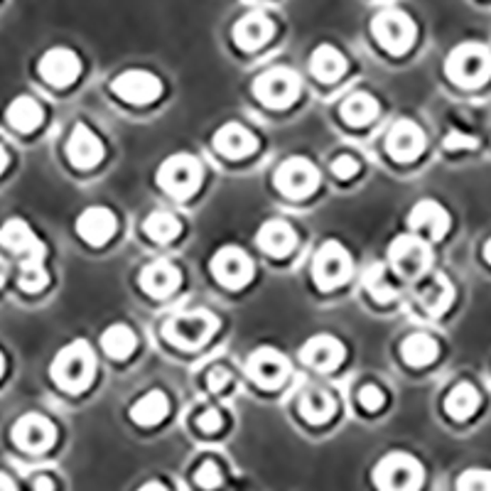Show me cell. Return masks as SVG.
<instances>
[{"instance_id": "816d5d0a", "label": "cell", "mask_w": 491, "mask_h": 491, "mask_svg": "<svg viewBox=\"0 0 491 491\" xmlns=\"http://www.w3.org/2000/svg\"><path fill=\"white\" fill-rule=\"evenodd\" d=\"M5 373V356H3V352H0V376Z\"/></svg>"}, {"instance_id": "d6986e66", "label": "cell", "mask_w": 491, "mask_h": 491, "mask_svg": "<svg viewBox=\"0 0 491 491\" xmlns=\"http://www.w3.org/2000/svg\"><path fill=\"white\" fill-rule=\"evenodd\" d=\"M118 229L116 214L108 207H89L77 219V234L91 246H104Z\"/></svg>"}, {"instance_id": "f546056e", "label": "cell", "mask_w": 491, "mask_h": 491, "mask_svg": "<svg viewBox=\"0 0 491 491\" xmlns=\"http://www.w3.org/2000/svg\"><path fill=\"white\" fill-rule=\"evenodd\" d=\"M42 258H45V246H40V249L23 258L20 273H17V285H20L25 292H40L47 288L49 273Z\"/></svg>"}, {"instance_id": "ba28073f", "label": "cell", "mask_w": 491, "mask_h": 491, "mask_svg": "<svg viewBox=\"0 0 491 491\" xmlns=\"http://www.w3.org/2000/svg\"><path fill=\"white\" fill-rule=\"evenodd\" d=\"M352 256L339 241H324L312 258V278L320 291H334L352 278Z\"/></svg>"}, {"instance_id": "e575fe53", "label": "cell", "mask_w": 491, "mask_h": 491, "mask_svg": "<svg viewBox=\"0 0 491 491\" xmlns=\"http://www.w3.org/2000/svg\"><path fill=\"white\" fill-rule=\"evenodd\" d=\"M136 332L130 330L128 324H111L108 330L101 334V346H104V352L111 359H126L136 352Z\"/></svg>"}, {"instance_id": "ffe728a7", "label": "cell", "mask_w": 491, "mask_h": 491, "mask_svg": "<svg viewBox=\"0 0 491 491\" xmlns=\"http://www.w3.org/2000/svg\"><path fill=\"white\" fill-rule=\"evenodd\" d=\"M344 344L332 334H317L300 349V356L314 371H334L344 362Z\"/></svg>"}, {"instance_id": "e0dca14e", "label": "cell", "mask_w": 491, "mask_h": 491, "mask_svg": "<svg viewBox=\"0 0 491 491\" xmlns=\"http://www.w3.org/2000/svg\"><path fill=\"white\" fill-rule=\"evenodd\" d=\"M408 224H411V229L420 239L440 241L447 234V229H450V214L435 199H423L408 214Z\"/></svg>"}, {"instance_id": "5b68a950", "label": "cell", "mask_w": 491, "mask_h": 491, "mask_svg": "<svg viewBox=\"0 0 491 491\" xmlns=\"http://www.w3.org/2000/svg\"><path fill=\"white\" fill-rule=\"evenodd\" d=\"M217 330V314L210 312V310H192V312L175 314L172 320H168L165 337L178 349H197V346L207 344Z\"/></svg>"}, {"instance_id": "83f0119b", "label": "cell", "mask_w": 491, "mask_h": 491, "mask_svg": "<svg viewBox=\"0 0 491 491\" xmlns=\"http://www.w3.org/2000/svg\"><path fill=\"white\" fill-rule=\"evenodd\" d=\"M310 72L320 81H337L346 72V56L332 45H320L310 55Z\"/></svg>"}, {"instance_id": "7402d4cb", "label": "cell", "mask_w": 491, "mask_h": 491, "mask_svg": "<svg viewBox=\"0 0 491 491\" xmlns=\"http://www.w3.org/2000/svg\"><path fill=\"white\" fill-rule=\"evenodd\" d=\"M214 148L219 155L231 158V160H241L249 158L251 153H256L258 140L249 128H243L241 123H226L214 133Z\"/></svg>"}, {"instance_id": "681fc988", "label": "cell", "mask_w": 491, "mask_h": 491, "mask_svg": "<svg viewBox=\"0 0 491 491\" xmlns=\"http://www.w3.org/2000/svg\"><path fill=\"white\" fill-rule=\"evenodd\" d=\"M5 168H8V153H5L3 146H0V175L5 172Z\"/></svg>"}, {"instance_id": "277c9868", "label": "cell", "mask_w": 491, "mask_h": 491, "mask_svg": "<svg viewBox=\"0 0 491 491\" xmlns=\"http://www.w3.org/2000/svg\"><path fill=\"white\" fill-rule=\"evenodd\" d=\"M371 33L381 47L391 55H405L418 37V27L405 10L388 8L381 10L371 20Z\"/></svg>"}, {"instance_id": "f6af8a7d", "label": "cell", "mask_w": 491, "mask_h": 491, "mask_svg": "<svg viewBox=\"0 0 491 491\" xmlns=\"http://www.w3.org/2000/svg\"><path fill=\"white\" fill-rule=\"evenodd\" d=\"M33 486H35V491H55V482H52V479L45 475L37 476Z\"/></svg>"}, {"instance_id": "7a4b0ae2", "label": "cell", "mask_w": 491, "mask_h": 491, "mask_svg": "<svg viewBox=\"0 0 491 491\" xmlns=\"http://www.w3.org/2000/svg\"><path fill=\"white\" fill-rule=\"evenodd\" d=\"M445 72L457 87H482L491 77V52L479 42H465L450 52Z\"/></svg>"}, {"instance_id": "44dd1931", "label": "cell", "mask_w": 491, "mask_h": 491, "mask_svg": "<svg viewBox=\"0 0 491 491\" xmlns=\"http://www.w3.org/2000/svg\"><path fill=\"white\" fill-rule=\"evenodd\" d=\"M273 35V20H271V15H266V13H261V10L246 13V15L234 25V42L241 49H246V52L261 49L266 42H271Z\"/></svg>"}, {"instance_id": "ac0fdd59", "label": "cell", "mask_w": 491, "mask_h": 491, "mask_svg": "<svg viewBox=\"0 0 491 491\" xmlns=\"http://www.w3.org/2000/svg\"><path fill=\"white\" fill-rule=\"evenodd\" d=\"M104 143L101 138L84 123H77L72 130V136L66 140V155L72 160L74 168L91 169L97 168L98 162L104 160Z\"/></svg>"}, {"instance_id": "9a60e30c", "label": "cell", "mask_w": 491, "mask_h": 491, "mask_svg": "<svg viewBox=\"0 0 491 491\" xmlns=\"http://www.w3.org/2000/svg\"><path fill=\"white\" fill-rule=\"evenodd\" d=\"M37 72L52 87H69L79 79L81 59L79 55L69 47H52L45 52L37 65Z\"/></svg>"}, {"instance_id": "9c48e42d", "label": "cell", "mask_w": 491, "mask_h": 491, "mask_svg": "<svg viewBox=\"0 0 491 491\" xmlns=\"http://www.w3.org/2000/svg\"><path fill=\"white\" fill-rule=\"evenodd\" d=\"M253 94L268 108H288L300 97V77L288 66L268 69L253 81Z\"/></svg>"}, {"instance_id": "3957f363", "label": "cell", "mask_w": 491, "mask_h": 491, "mask_svg": "<svg viewBox=\"0 0 491 491\" xmlns=\"http://www.w3.org/2000/svg\"><path fill=\"white\" fill-rule=\"evenodd\" d=\"M425 469L408 452H391L373 469V484L379 491H420Z\"/></svg>"}, {"instance_id": "d590c367", "label": "cell", "mask_w": 491, "mask_h": 491, "mask_svg": "<svg viewBox=\"0 0 491 491\" xmlns=\"http://www.w3.org/2000/svg\"><path fill=\"white\" fill-rule=\"evenodd\" d=\"M146 234L158 243H169L172 239H178L179 231H182V224H179V219L172 214V211L158 210L153 211L150 217L146 219Z\"/></svg>"}, {"instance_id": "f907efd6", "label": "cell", "mask_w": 491, "mask_h": 491, "mask_svg": "<svg viewBox=\"0 0 491 491\" xmlns=\"http://www.w3.org/2000/svg\"><path fill=\"white\" fill-rule=\"evenodd\" d=\"M484 258H486V261L491 263V239L486 243H484Z\"/></svg>"}, {"instance_id": "4316f807", "label": "cell", "mask_w": 491, "mask_h": 491, "mask_svg": "<svg viewBox=\"0 0 491 491\" xmlns=\"http://www.w3.org/2000/svg\"><path fill=\"white\" fill-rule=\"evenodd\" d=\"M300 413L307 423L312 425H322L327 420L334 418L337 413V403L332 398L330 391H322V388H310L305 394L300 395Z\"/></svg>"}, {"instance_id": "30bf717a", "label": "cell", "mask_w": 491, "mask_h": 491, "mask_svg": "<svg viewBox=\"0 0 491 491\" xmlns=\"http://www.w3.org/2000/svg\"><path fill=\"white\" fill-rule=\"evenodd\" d=\"M211 275L217 278L224 288L241 291L253 278V261L239 246H224L211 256Z\"/></svg>"}, {"instance_id": "484cf974", "label": "cell", "mask_w": 491, "mask_h": 491, "mask_svg": "<svg viewBox=\"0 0 491 491\" xmlns=\"http://www.w3.org/2000/svg\"><path fill=\"white\" fill-rule=\"evenodd\" d=\"M0 246L8 249L10 253H17V256H27V253L40 249L42 243L37 241L35 231L25 224L23 219L13 217L0 226Z\"/></svg>"}, {"instance_id": "8992f818", "label": "cell", "mask_w": 491, "mask_h": 491, "mask_svg": "<svg viewBox=\"0 0 491 491\" xmlns=\"http://www.w3.org/2000/svg\"><path fill=\"white\" fill-rule=\"evenodd\" d=\"M388 263L398 278L415 281V278H423L433 263V249L420 236H398L388 249Z\"/></svg>"}, {"instance_id": "5bb4252c", "label": "cell", "mask_w": 491, "mask_h": 491, "mask_svg": "<svg viewBox=\"0 0 491 491\" xmlns=\"http://www.w3.org/2000/svg\"><path fill=\"white\" fill-rule=\"evenodd\" d=\"M56 440L55 423L40 413H27L13 425V443L25 452H45Z\"/></svg>"}, {"instance_id": "2e32d148", "label": "cell", "mask_w": 491, "mask_h": 491, "mask_svg": "<svg viewBox=\"0 0 491 491\" xmlns=\"http://www.w3.org/2000/svg\"><path fill=\"white\" fill-rule=\"evenodd\" d=\"M388 155L398 162H413L425 150V133L418 123L401 118L394 123V128L386 136Z\"/></svg>"}, {"instance_id": "1f68e13d", "label": "cell", "mask_w": 491, "mask_h": 491, "mask_svg": "<svg viewBox=\"0 0 491 491\" xmlns=\"http://www.w3.org/2000/svg\"><path fill=\"white\" fill-rule=\"evenodd\" d=\"M5 116H8V123L17 133H30V130L40 126L42 118H45V111H42V106L33 97H17L8 106Z\"/></svg>"}, {"instance_id": "4fadbf2b", "label": "cell", "mask_w": 491, "mask_h": 491, "mask_svg": "<svg viewBox=\"0 0 491 491\" xmlns=\"http://www.w3.org/2000/svg\"><path fill=\"white\" fill-rule=\"evenodd\" d=\"M111 91L128 104L146 106L162 97V81L146 69H128L111 81Z\"/></svg>"}, {"instance_id": "ee69618b", "label": "cell", "mask_w": 491, "mask_h": 491, "mask_svg": "<svg viewBox=\"0 0 491 491\" xmlns=\"http://www.w3.org/2000/svg\"><path fill=\"white\" fill-rule=\"evenodd\" d=\"M229 379H231V373H229L226 369H221V366H217V369L210 371L207 384H210L211 391H224V388L229 386Z\"/></svg>"}, {"instance_id": "ab89813d", "label": "cell", "mask_w": 491, "mask_h": 491, "mask_svg": "<svg viewBox=\"0 0 491 491\" xmlns=\"http://www.w3.org/2000/svg\"><path fill=\"white\" fill-rule=\"evenodd\" d=\"M359 403H362V408H366V411L376 413L384 408V403H386V394H384L379 386L369 384V386H363L362 391H359Z\"/></svg>"}, {"instance_id": "8fae6325", "label": "cell", "mask_w": 491, "mask_h": 491, "mask_svg": "<svg viewBox=\"0 0 491 491\" xmlns=\"http://www.w3.org/2000/svg\"><path fill=\"white\" fill-rule=\"evenodd\" d=\"M275 187L285 197L302 199L307 194H312L320 185V172L307 158H288L281 162V168L275 169Z\"/></svg>"}, {"instance_id": "52a82bcc", "label": "cell", "mask_w": 491, "mask_h": 491, "mask_svg": "<svg viewBox=\"0 0 491 491\" xmlns=\"http://www.w3.org/2000/svg\"><path fill=\"white\" fill-rule=\"evenodd\" d=\"M158 182L168 194L187 199L201 185V162L194 155L178 153L168 158L158 169Z\"/></svg>"}, {"instance_id": "7c38bea8", "label": "cell", "mask_w": 491, "mask_h": 491, "mask_svg": "<svg viewBox=\"0 0 491 491\" xmlns=\"http://www.w3.org/2000/svg\"><path fill=\"white\" fill-rule=\"evenodd\" d=\"M246 373L261 388H281L291 376V362L273 346H261L249 356Z\"/></svg>"}, {"instance_id": "8d00e7d4", "label": "cell", "mask_w": 491, "mask_h": 491, "mask_svg": "<svg viewBox=\"0 0 491 491\" xmlns=\"http://www.w3.org/2000/svg\"><path fill=\"white\" fill-rule=\"evenodd\" d=\"M366 291H369L371 298L379 300V302H391L395 298V288L388 282L384 266L369 268V273H366Z\"/></svg>"}, {"instance_id": "836d02e7", "label": "cell", "mask_w": 491, "mask_h": 491, "mask_svg": "<svg viewBox=\"0 0 491 491\" xmlns=\"http://www.w3.org/2000/svg\"><path fill=\"white\" fill-rule=\"evenodd\" d=\"M401 354L405 363L420 369V366H427V363L435 362L437 354H440V346H437V342L430 334H411V337L403 342Z\"/></svg>"}, {"instance_id": "6da1fadb", "label": "cell", "mask_w": 491, "mask_h": 491, "mask_svg": "<svg viewBox=\"0 0 491 491\" xmlns=\"http://www.w3.org/2000/svg\"><path fill=\"white\" fill-rule=\"evenodd\" d=\"M52 381L66 394H81L97 376V356L84 339L65 346L52 362Z\"/></svg>"}, {"instance_id": "7dc6e473", "label": "cell", "mask_w": 491, "mask_h": 491, "mask_svg": "<svg viewBox=\"0 0 491 491\" xmlns=\"http://www.w3.org/2000/svg\"><path fill=\"white\" fill-rule=\"evenodd\" d=\"M138 491H169V489L162 482H148V484H143Z\"/></svg>"}, {"instance_id": "cb8c5ba5", "label": "cell", "mask_w": 491, "mask_h": 491, "mask_svg": "<svg viewBox=\"0 0 491 491\" xmlns=\"http://www.w3.org/2000/svg\"><path fill=\"white\" fill-rule=\"evenodd\" d=\"M261 251H266L268 256H288L298 246V234L291 224H285L281 219H271L258 229L256 236Z\"/></svg>"}, {"instance_id": "b9f144b4", "label": "cell", "mask_w": 491, "mask_h": 491, "mask_svg": "<svg viewBox=\"0 0 491 491\" xmlns=\"http://www.w3.org/2000/svg\"><path fill=\"white\" fill-rule=\"evenodd\" d=\"M197 425H199L201 433H219V430L224 427V415H221V411H217V408H207V411L197 418Z\"/></svg>"}, {"instance_id": "4dcf8cb0", "label": "cell", "mask_w": 491, "mask_h": 491, "mask_svg": "<svg viewBox=\"0 0 491 491\" xmlns=\"http://www.w3.org/2000/svg\"><path fill=\"white\" fill-rule=\"evenodd\" d=\"M482 395L472 384H457L445 398V411L455 420H467L479 411Z\"/></svg>"}, {"instance_id": "f1b7e54d", "label": "cell", "mask_w": 491, "mask_h": 491, "mask_svg": "<svg viewBox=\"0 0 491 491\" xmlns=\"http://www.w3.org/2000/svg\"><path fill=\"white\" fill-rule=\"evenodd\" d=\"M169 411V401L168 395L162 394V391H148L146 395H140L136 403H133V408H130V418L136 420L138 425L150 427L158 425Z\"/></svg>"}, {"instance_id": "d4e9b609", "label": "cell", "mask_w": 491, "mask_h": 491, "mask_svg": "<svg viewBox=\"0 0 491 491\" xmlns=\"http://www.w3.org/2000/svg\"><path fill=\"white\" fill-rule=\"evenodd\" d=\"M455 300V288L447 275H430L420 282L418 302L430 314H443Z\"/></svg>"}, {"instance_id": "7bdbcfd3", "label": "cell", "mask_w": 491, "mask_h": 491, "mask_svg": "<svg viewBox=\"0 0 491 491\" xmlns=\"http://www.w3.org/2000/svg\"><path fill=\"white\" fill-rule=\"evenodd\" d=\"M445 148L447 150H472V148H476V138L459 133V130H450L445 138Z\"/></svg>"}, {"instance_id": "bcb514c9", "label": "cell", "mask_w": 491, "mask_h": 491, "mask_svg": "<svg viewBox=\"0 0 491 491\" xmlns=\"http://www.w3.org/2000/svg\"><path fill=\"white\" fill-rule=\"evenodd\" d=\"M0 491H17L15 482L8 475H3V472H0Z\"/></svg>"}, {"instance_id": "603a6c76", "label": "cell", "mask_w": 491, "mask_h": 491, "mask_svg": "<svg viewBox=\"0 0 491 491\" xmlns=\"http://www.w3.org/2000/svg\"><path fill=\"white\" fill-rule=\"evenodd\" d=\"M182 282V273L169 261H153L140 271V288L153 298H168L178 291Z\"/></svg>"}, {"instance_id": "d6a6232c", "label": "cell", "mask_w": 491, "mask_h": 491, "mask_svg": "<svg viewBox=\"0 0 491 491\" xmlns=\"http://www.w3.org/2000/svg\"><path fill=\"white\" fill-rule=\"evenodd\" d=\"M379 116V101L366 94V91H356L342 104V118L349 126H366Z\"/></svg>"}, {"instance_id": "60d3db41", "label": "cell", "mask_w": 491, "mask_h": 491, "mask_svg": "<svg viewBox=\"0 0 491 491\" xmlns=\"http://www.w3.org/2000/svg\"><path fill=\"white\" fill-rule=\"evenodd\" d=\"M332 172L339 179H352L359 172V160L352 155H339L337 160L332 162Z\"/></svg>"}, {"instance_id": "f35d334b", "label": "cell", "mask_w": 491, "mask_h": 491, "mask_svg": "<svg viewBox=\"0 0 491 491\" xmlns=\"http://www.w3.org/2000/svg\"><path fill=\"white\" fill-rule=\"evenodd\" d=\"M221 469L214 459H207V462H201L199 469L194 472V482L199 484L201 489H217L219 484H221Z\"/></svg>"}, {"instance_id": "c3c4849f", "label": "cell", "mask_w": 491, "mask_h": 491, "mask_svg": "<svg viewBox=\"0 0 491 491\" xmlns=\"http://www.w3.org/2000/svg\"><path fill=\"white\" fill-rule=\"evenodd\" d=\"M8 278V261L0 256V288H3V282Z\"/></svg>"}, {"instance_id": "74e56055", "label": "cell", "mask_w": 491, "mask_h": 491, "mask_svg": "<svg viewBox=\"0 0 491 491\" xmlns=\"http://www.w3.org/2000/svg\"><path fill=\"white\" fill-rule=\"evenodd\" d=\"M457 491H491V469H467L457 479Z\"/></svg>"}]
</instances>
